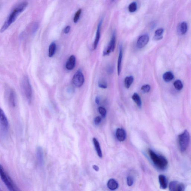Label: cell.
<instances>
[{"mask_svg":"<svg viewBox=\"0 0 191 191\" xmlns=\"http://www.w3.org/2000/svg\"><path fill=\"white\" fill-rule=\"evenodd\" d=\"M28 5V3L24 2L19 4L14 9L10 15L8 19L4 23L1 30V33L5 31L15 21L20 15L24 11Z\"/></svg>","mask_w":191,"mask_h":191,"instance_id":"1","label":"cell"},{"mask_svg":"<svg viewBox=\"0 0 191 191\" xmlns=\"http://www.w3.org/2000/svg\"><path fill=\"white\" fill-rule=\"evenodd\" d=\"M148 153L152 162L157 168L161 170H164L167 168L168 162L165 157L158 155L151 149L149 150Z\"/></svg>","mask_w":191,"mask_h":191,"instance_id":"2","label":"cell"},{"mask_svg":"<svg viewBox=\"0 0 191 191\" xmlns=\"http://www.w3.org/2000/svg\"><path fill=\"white\" fill-rule=\"evenodd\" d=\"M21 87L24 94L29 103L32 100V86L27 77H24L22 80Z\"/></svg>","mask_w":191,"mask_h":191,"instance_id":"3","label":"cell"},{"mask_svg":"<svg viewBox=\"0 0 191 191\" xmlns=\"http://www.w3.org/2000/svg\"><path fill=\"white\" fill-rule=\"evenodd\" d=\"M190 142V135L187 130H185L183 133L179 135L178 142L179 147L181 152H184L187 149Z\"/></svg>","mask_w":191,"mask_h":191,"instance_id":"4","label":"cell"},{"mask_svg":"<svg viewBox=\"0 0 191 191\" xmlns=\"http://www.w3.org/2000/svg\"><path fill=\"white\" fill-rule=\"evenodd\" d=\"M0 174L1 179L9 190L13 191L18 190L17 187L14 184L11 178L4 171V168L1 165L0 166Z\"/></svg>","mask_w":191,"mask_h":191,"instance_id":"5","label":"cell"},{"mask_svg":"<svg viewBox=\"0 0 191 191\" xmlns=\"http://www.w3.org/2000/svg\"><path fill=\"white\" fill-rule=\"evenodd\" d=\"M84 77L83 74L80 70H78L74 75L72 79L73 85L77 87H80L84 84Z\"/></svg>","mask_w":191,"mask_h":191,"instance_id":"6","label":"cell"},{"mask_svg":"<svg viewBox=\"0 0 191 191\" xmlns=\"http://www.w3.org/2000/svg\"><path fill=\"white\" fill-rule=\"evenodd\" d=\"M0 114L1 130L4 133H7L8 131L9 123L7 117L2 109H1Z\"/></svg>","mask_w":191,"mask_h":191,"instance_id":"7","label":"cell"},{"mask_svg":"<svg viewBox=\"0 0 191 191\" xmlns=\"http://www.w3.org/2000/svg\"><path fill=\"white\" fill-rule=\"evenodd\" d=\"M115 44H116V35H115V32H114L108 45L103 52V55H108L111 52H113L115 50Z\"/></svg>","mask_w":191,"mask_h":191,"instance_id":"8","label":"cell"},{"mask_svg":"<svg viewBox=\"0 0 191 191\" xmlns=\"http://www.w3.org/2000/svg\"><path fill=\"white\" fill-rule=\"evenodd\" d=\"M169 190L171 191H183L185 190V186L183 183H179L176 181H171L169 186Z\"/></svg>","mask_w":191,"mask_h":191,"instance_id":"9","label":"cell"},{"mask_svg":"<svg viewBox=\"0 0 191 191\" xmlns=\"http://www.w3.org/2000/svg\"><path fill=\"white\" fill-rule=\"evenodd\" d=\"M149 41V37L147 35H144L139 37L137 40V46L138 48L142 49L147 45Z\"/></svg>","mask_w":191,"mask_h":191,"instance_id":"10","label":"cell"},{"mask_svg":"<svg viewBox=\"0 0 191 191\" xmlns=\"http://www.w3.org/2000/svg\"><path fill=\"white\" fill-rule=\"evenodd\" d=\"M36 156L38 163L40 166L44 165V154L43 150L41 147H38L37 149Z\"/></svg>","mask_w":191,"mask_h":191,"instance_id":"11","label":"cell"},{"mask_svg":"<svg viewBox=\"0 0 191 191\" xmlns=\"http://www.w3.org/2000/svg\"><path fill=\"white\" fill-rule=\"evenodd\" d=\"M103 20H102L100 21L99 23L98 26H97V33H96L95 39L93 45V49L95 50L97 49L99 44V41L100 36V29H101L102 24H103Z\"/></svg>","mask_w":191,"mask_h":191,"instance_id":"12","label":"cell"},{"mask_svg":"<svg viewBox=\"0 0 191 191\" xmlns=\"http://www.w3.org/2000/svg\"><path fill=\"white\" fill-rule=\"evenodd\" d=\"M75 63H76L75 57L73 55L71 56L66 62V69L69 70H72L75 67Z\"/></svg>","mask_w":191,"mask_h":191,"instance_id":"13","label":"cell"},{"mask_svg":"<svg viewBox=\"0 0 191 191\" xmlns=\"http://www.w3.org/2000/svg\"><path fill=\"white\" fill-rule=\"evenodd\" d=\"M117 139L120 142H123L125 140L126 138V133L125 130L122 128H118L116 132Z\"/></svg>","mask_w":191,"mask_h":191,"instance_id":"14","label":"cell"},{"mask_svg":"<svg viewBox=\"0 0 191 191\" xmlns=\"http://www.w3.org/2000/svg\"><path fill=\"white\" fill-rule=\"evenodd\" d=\"M159 181L161 189H166L168 186V180L166 177L163 175H160L159 176Z\"/></svg>","mask_w":191,"mask_h":191,"instance_id":"15","label":"cell"},{"mask_svg":"<svg viewBox=\"0 0 191 191\" xmlns=\"http://www.w3.org/2000/svg\"><path fill=\"white\" fill-rule=\"evenodd\" d=\"M123 51L122 46H121L119 48V52L118 57L117 63V73L118 75H120L121 71V63L122 59Z\"/></svg>","mask_w":191,"mask_h":191,"instance_id":"16","label":"cell"},{"mask_svg":"<svg viewBox=\"0 0 191 191\" xmlns=\"http://www.w3.org/2000/svg\"><path fill=\"white\" fill-rule=\"evenodd\" d=\"M107 186L111 190H114L118 189V183L114 179H111L108 182Z\"/></svg>","mask_w":191,"mask_h":191,"instance_id":"17","label":"cell"},{"mask_svg":"<svg viewBox=\"0 0 191 191\" xmlns=\"http://www.w3.org/2000/svg\"><path fill=\"white\" fill-rule=\"evenodd\" d=\"M8 100L11 106L14 107L16 105L15 94L14 91L13 90L10 91L9 94L8 95Z\"/></svg>","mask_w":191,"mask_h":191,"instance_id":"18","label":"cell"},{"mask_svg":"<svg viewBox=\"0 0 191 191\" xmlns=\"http://www.w3.org/2000/svg\"><path fill=\"white\" fill-rule=\"evenodd\" d=\"M93 144H94L96 150L97 151V153L98 156L100 158H102L103 157V154L101 150V148H100V143L97 139L94 138L93 139Z\"/></svg>","mask_w":191,"mask_h":191,"instance_id":"19","label":"cell"},{"mask_svg":"<svg viewBox=\"0 0 191 191\" xmlns=\"http://www.w3.org/2000/svg\"><path fill=\"white\" fill-rule=\"evenodd\" d=\"M132 98L139 107H141L142 105L141 100L138 93H134L132 97Z\"/></svg>","mask_w":191,"mask_h":191,"instance_id":"20","label":"cell"},{"mask_svg":"<svg viewBox=\"0 0 191 191\" xmlns=\"http://www.w3.org/2000/svg\"><path fill=\"white\" fill-rule=\"evenodd\" d=\"M134 81V78L132 76L127 77L124 80V85L126 88H129Z\"/></svg>","mask_w":191,"mask_h":191,"instance_id":"21","label":"cell"},{"mask_svg":"<svg viewBox=\"0 0 191 191\" xmlns=\"http://www.w3.org/2000/svg\"><path fill=\"white\" fill-rule=\"evenodd\" d=\"M56 44L55 43H52L50 44L49 49V57H52L55 54L56 50Z\"/></svg>","mask_w":191,"mask_h":191,"instance_id":"22","label":"cell"},{"mask_svg":"<svg viewBox=\"0 0 191 191\" xmlns=\"http://www.w3.org/2000/svg\"><path fill=\"white\" fill-rule=\"evenodd\" d=\"M163 77L164 81L166 82H168L172 80L174 78V76L172 72H167L164 74Z\"/></svg>","mask_w":191,"mask_h":191,"instance_id":"23","label":"cell"},{"mask_svg":"<svg viewBox=\"0 0 191 191\" xmlns=\"http://www.w3.org/2000/svg\"><path fill=\"white\" fill-rule=\"evenodd\" d=\"M164 32V29H157L155 32V39L158 41V40L162 39V35L163 33Z\"/></svg>","mask_w":191,"mask_h":191,"instance_id":"24","label":"cell"},{"mask_svg":"<svg viewBox=\"0 0 191 191\" xmlns=\"http://www.w3.org/2000/svg\"><path fill=\"white\" fill-rule=\"evenodd\" d=\"M188 26L187 24L185 22L181 23L180 26V30L181 34L182 35H184L187 32Z\"/></svg>","mask_w":191,"mask_h":191,"instance_id":"25","label":"cell"},{"mask_svg":"<svg viewBox=\"0 0 191 191\" xmlns=\"http://www.w3.org/2000/svg\"><path fill=\"white\" fill-rule=\"evenodd\" d=\"M137 9V4L135 2L131 3L128 7V11L131 13L135 12L136 11Z\"/></svg>","mask_w":191,"mask_h":191,"instance_id":"26","label":"cell"},{"mask_svg":"<svg viewBox=\"0 0 191 191\" xmlns=\"http://www.w3.org/2000/svg\"><path fill=\"white\" fill-rule=\"evenodd\" d=\"M82 12V10L80 9L78 10L75 13L74 16V22L75 23H77L79 20L80 17Z\"/></svg>","mask_w":191,"mask_h":191,"instance_id":"27","label":"cell"},{"mask_svg":"<svg viewBox=\"0 0 191 191\" xmlns=\"http://www.w3.org/2000/svg\"><path fill=\"white\" fill-rule=\"evenodd\" d=\"M174 84L175 88L178 90H181L183 88V84L180 80H177L175 81Z\"/></svg>","mask_w":191,"mask_h":191,"instance_id":"28","label":"cell"},{"mask_svg":"<svg viewBox=\"0 0 191 191\" xmlns=\"http://www.w3.org/2000/svg\"><path fill=\"white\" fill-rule=\"evenodd\" d=\"M98 86L100 88H106L107 87V84L104 80H100L98 82Z\"/></svg>","mask_w":191,"mask_h":191,"instance_id":"29","label":"cell"},{"mask_svg":"<svg viewBox=\"0 0 191 191\" xmlns=\"http://www.w3.org/2000/svg\"><path fill=\"white\" fill-rule=\"evenodd\" d=\"M150 89V86L148 84H146L142 86L141 87V90L144 93H147L149 92Z\"/></svg>","mask_w":191,"mask_h":191,"instance_id":"30","label":"cell"},{"mask_svg":"<svg viewBox=\"0 0 191 191\" xmlns=\"http://www.w3.org/2000/svg\"><path fill=\"white\" fill-rule=\"evenodd\" d=\"M99 111L102 117H106V111L104 108L100 107L99 108Z\"/></svg>","mask_w":191,"mask_h":191,"instance_id":"31","label":"cell"},{"mask_svg":"<svg viewBox=\"0 0 191 191\" xmlns=\"http://www.w3.org/2000/svg\"><path fill=\"white\" fill-rule=\"evenodd\" d=\"M133 183H134V181L133 178L131 176H128L127 178V184L129 186H131L133 185Z\"/></svg>","mask_w":191,"mask_h":191,"instance_id":"32","label":"cell"},{"mask_svg":"<svg viewBox=\"0 0 191 191\" xmlns=\"http://www.w3.org/2000/svg\"><path fill=\"white\" fill-rule=\"evenodd\" d=\"M38 27H39V25H38V23H35V24H34L33 27H32V33H35V32H37V31H38Z\"/></svg>","mask_w":191,"mask_h":191,"instance_id":"33","label":"cell"},{"mask_svg":"<svg viewBox=\"0 0 191 191\" xmlns=\"http://www.w3.org/2000/svg\"><path fill=\"white\" fill-rule=\"evenodd\" d=\"M101 118L100 117H97L95 118L94 119V122L96 125H98V124L100 123L101 121Z\"/></svg>","mask_w":191,"mask_h":191,"instance_id":"34","label":"cell"},{"mask_svg":"<svg viewBox=\"0 0 191 191\" xmlns=\"http://www.w3.org/2000/svg\"><path fill=\"white\" fill-rule=\"evenodd\" d=\"M71 29V27L69 26H68L65 28L64 29V32L65 34H67L69 33L70 32Z\"/></svg>","mask_w":191,"mask_h":191,"instance_id":"35","label":"cell"},{"mask_svg":"<svg viewBox=\"0 0 191 191\" xmlns=\"http://www.w3.org/2000/svg\"><path fill=\"white\" fill-rule=\"evenodd\" d=\"M108 72L109 73L111 74L113 72V69L112 68V66H109L108 69Z\"/></svg>","mask_w":191,"mask_h":191,"instance_id":"36","label":"cell"},{"mask_svg":"<svg viewBox=\"0 0 191 191\" xmlns=\"http://www.w3.org/2000/svg\"><path fill=\"white\" fill-rule=\"evenodd\" d=\"M93 168L96 171H98L99 170V168L98 166L96 165L93 166Z\"/></svg>","mask_w":191,"mask_h":191,"instance_id":"37","label":"cell"},{"mask_svg":"<svg viewBox=\"0 0 191 191\" xmlns=\"http://www.w3.org/2000/svg\"><path fill=\"white\" fill-rule=\"evenodd\" d=\"M95 102L97 104H99V103H100V98L99 97H96L95 100Z\"/></svg>","mask_w":191,"mask_h":191,"instance_id":"38","label":"cell"},{"mask_svg":"<svg viewBox=\"0 0 191 191\" xmlns=\"http://www.w3.org/2000/svg\"><path fill=\"white\" fill-rule=\"evenodd\" d=\"M112 1H114V0H112Z\"/></svg>","mask_w":191,"mask_h":191,"instance_id":"39","label":"cell"}]
</instances>
